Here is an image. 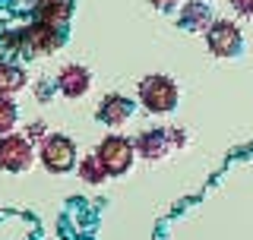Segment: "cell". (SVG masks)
Segmentation results:
<instances>
[{"instance_id": "7", "label": "cell", "mask_w": 253, "mask_h": 240, "mask_svg": "<svg viewBox=\"0 0 253 240\" xmlns=\"http://www.w3.org/2000/svg\"><path fill=\"white\" fill-rule=\"evenodd\" d=\"M54 85H57V92L63 98H83V95L92 89V73L83 63H67V67H60Z\"/></svg>"}, {"instance_id": "10", "label": "cell", "mask_w": 253, "mask_h": 240, "mask_svg": "<svg viewBox=\"0 0 253 240\" xmlns=\"http://www.w3.org/2000/svg\"><path fill=\"white\" fill-rule=\"evenodd\" d=\"M70 13H73V0H38L35 6V19L47 22V26H57V29L67 26Z\"/></svg>"}, {"instance_id": "2", "label": "cell", "mask_w": 253, "mask_h": 240, "mask_svg": "<svg viewBox=\"0 0 253 240\" xmlns=\"http://www.w3.org/2000/svg\"><path fill=\"white\" fill-rule=\"evenodd\" d=\"M177 82L165 73H149L142 76L139 82V105L149 111V114H171L177 108Z\"/></svg>"}, {"instance_id": "1", "label": "cell", "mask_w": 253, "mask_h": 240, "mask_svg": "<svg viewBox=\"0 0 253 240\" xmlns=\"http://www.w3.org/2000/svg\"><path fill=\"white\" fill-rule=\"evenodd\" d=\"M60 44H63V32L57 26H47L42 19H35L32 26L13 29L0 38V51L26 54V57H47V54L60 51Z\"/></svg>"}, {"instance_id": "16", "label": "cell", "mask_w": 253, "mask_h": 240, "mask_svg": "<svg viewBox=\"0 0 253 240\" xmlns=\"http://www.w3.org/2000/svg\"><path fill=\"white\" fill-rule=\"evenodd\" d=\"M231 10L237 13V16H253V0H231Z\"/></svg>"}, {"instance_id": "11", "label": "cell", "mask_w": 253, "mask_h": 240, "mask_svg": "<svg viewBox=\"0 0 253 240\" xmlns=\"http://www.w3.org/2000/svg\"><path fill=\"white\" fill-rule=\"evenodd\" d=\"M177 22H180V29H187V32H206V29H209V22H212L209 6H206L203 0H190V3H184Z\"/></svg>"}, {"instance_id": "4", "label": "cell", "mask_w": 253, "mask_h": 240, "mask_svg": "<svg viewBox=\"0 0 253 240\" xmlns=\"http://www.w3.org/2000/svg\"><path fill=\"white\" fill-rule=\"evenodd\" d=\"M38 161V152L29 136L19 133H3L0 136V171L6 174H22Z\"/></svg>"}, {"instance_id": "6", "label": "cell", "mask_w": 253, "mask_h": 240, "mask_svg": "<svg viewBox=\"0 0 253 240\" xmlns=\"http://www.w3.org/2000/svg\"><path fill=\"white\" fill-rule=\"evenodd\" d=\"M241 44H244V35L231 19H212L209 22V29H206V47L215 57H234L241 51Z\"/></svg>"}, {"instance_id": "12", "label": "cell", "mask_w": 253, "mask_h": 240, "mask_svg": "<svg viewBox=\"0 0 253 240\" xmlns=\"http://www.w3.org/2000/svg\"><path fill=\"white\" fill-rule=\"evenodd\" d=\"M26 70L19 67V63H10V60H0V95H13L26 89Z\"/></svg>"}, {"instance_id": "18", "label": "cell", "mask_w": 253, "mask_h": 240, "mask_svg": "<svg viewBox=\"0 0 253 240\" xmlns=\"http://www.w3.org/2000/svg\"><path fill=\"white\" fill-rule=\"evenodd\" d=\"M152 6H158V10H174V6H180V0H149Z\"/></svg>"}, {"instance_id": "5", "label": "cell", "mask_w": 253, "mask_h": 240, "mask_svg": "<svg viewBox=\"0 0 253 240\" xmlns=\"http://www.w3.org/2000/svg\"><path fill=\"white\" fill-rule=\"evenodd\" d=\"M95 155L101 158V164L108 167L111 177H121L133 167V158H136V146H133V139H126L121 133H108L105 139L98 142V149H95Z\"/></svg>"}, {"instance_id": "17", "label": "cell", "mask_w": 253, "mask_h": 240, "mask_svg": "<svg viewBox=\"0 0 253 240\" xmlns=\"http://www.w3.org/2000/svg\"><path fill=\"white\" fill-rule=\"evenodd\" d=\"M168 136H171V146L174 149H180L187 142V136H184V130H168Z\"/></svg>"}, {"instance_id": "8", "label": "cell", "mask_w": 253, "mask_h": 240, "mask_svg": "<svg viewBox=\"0 0 253 240\" xmlns=\"http://www.w3.org/2000/svg\"><path fill=\"white\" fill-rule=\"evenodd\" d=\"M95 117H98L105 126H111V130H117V126H124L126 120L133 117V101L126 98V95L111 92V95H105V98L98 101V108H95Z\"/></svg>"}, {"instance_id": "3", "label": "cell", "mask_w": 253, "mask_h": 240, "mask_svg": "<svg viewBox=\"0 0 253 240\" xmlns=\"http://www.w3.org/2000/svg\"><path fill=\"white\" fill-rule=\"evenodd\" d=\"M38 161L44 164V171L51 174H67L79 164V152L73 146V139L63 133H47L38 146Z\"/></svg>"}, {"instance_id": "13", "label": "cell", "mask_w": 253, "mask_h": 240, "mask_svg": "<svg viewBox=\"0 0 253 240\" xmlns=\"http://www.w3.org/2000/svg\"><path fill=\"white\" fill-rule=\"evenodd\" d=\"M76 171H79V180L83 183H92V187H98V183H105L111 174H108V167L101 164V158L95 155H85V158H79V164H76Z\"/></svg>"}, {"instance_id": "9", "label": "cell", "mask_w": 253, "mask_h": 240, "mask_svg": "<svg viewBox=\"0 0 253 240\" xmlns=\"http://www.w3.org/2000/svg\"><path fill=\"white\" fill-rule=\"evenodd\" d=\"M133 146H136V155L149 158V161H158V158H165L174 149L168 130H142L136 139H133Z\"/></svg>"}, {"instance_id": "14", "label": "cell", "mask_w": 253, "mask_h": 240, "mask_svg": "<svg viewBox=\"0 0 253 240\" xmlns=\"http://www.w3.org/2000/svg\"><path fill=\"white\" fill-rule=\"evenodd\" d=\"M16 120H19V108L13 105L10 95H0V136H3V133H13Z\"/></svg>"}, {"instance_id": "15", "label": "cell", "mask_w": 253, "mask_h": 240, "mask_svg": "<svg viewBox=\"0 0 253 240\" xmlns=\"http://www.w3.org/2000/svg\"><path fill=\"white\" fill-rule=\"evenodd\" d=\"M26 136H29L32 142L44 139V136H47V123H44V120H32V123L26 126Z\"/></svg>"}]
</instances>
